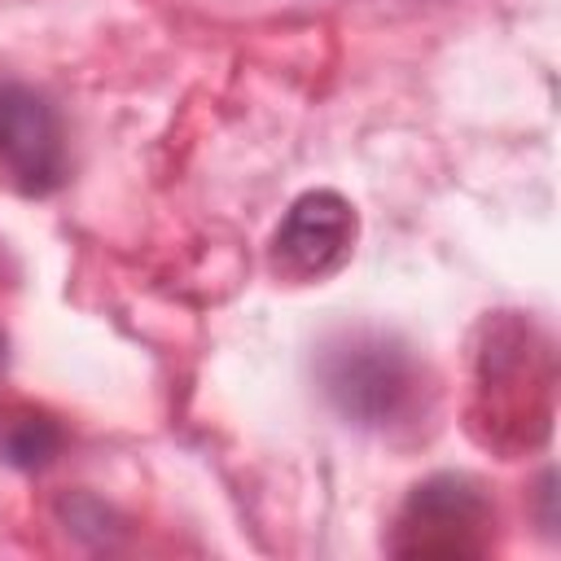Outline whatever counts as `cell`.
<instances>
[{"label": "cell", "mask_w": 561, "mask_h": 561, "mask_svg": "<svg viewBox=\"0 0 561 561\" xmlns=\"http://www.w3.org/2000/svg\"><path fill=\"white\" fill-rule=\"evenodd\" d=\"M473 430L495 451H522L552 430V342L517 316L486 320V346L478 351Z\"/></svg>", "instance_id": "6da1fadb"}, {"label": "cell", "mask_w": 561, "mask_h": 561, "mask_svg": "<svg viewBox=\"0 0 561 561\" xmlns=\"http://www.w3.org/2000/svg\"><path fill=\"white\" fill-rule=\"evenodd\" d=\"M491 500L456 473H438L421 486H412L390 552L399 557H478L491 543Z\"/></svg>", "instance_id": "3957f363"}, {"label": "cell", "mask_w": 561, "mask_h": 561, "mask_svg": "<svg viewBox=\"0 0 561 561\" xmlns=\"http://www.w3.org/2000/svg\"><path fill=\"white\" fill-rule=\"evenodd\" d=\"M0 171L26 197H48L70 175L61 114L31 83H0Z\"/></svg>", "instance_id": "5b68a950"}, {"label": "cell", "mask_w": 561, "mask_h": 561, "mask_svg": "<svg viewBox=\"0 0 561 561\" xmlns=\"http://www.w3.org/2000/svg\"><path fill=\"white\" fill-rule=\"evenodd\" d=\"M359 241V215L337 188H311L294 197L267 245V267L285 285H316L333 276Z\"/></svg>", "instance_id": "277c9868"}, {"label": "cell", "mask_w": 561, "mask_h": 561, "mask_svg": "<svg viewBox=\"0 0 561 561\" xmlns=\"http://www.w3.org/2000/svg\"><path fill=\"white\" fill-rule=\"evenodd\" d=\"M0 346H4V342H0ZM0 355H4V351H0Z\"/></svg>", "instance_id": "8992f818"}, {"label": "cell", "mask_w": 561, "mask_h": 561, "mask_svg": "<svg viewBox=\"0 0 561 561\" xmlns=\"http://www.w3.org/2000/svg\"><path fill=\"white\" fill-rule=\"evenodd\" d=\"M320 390L355 425L399 430L430 416V377L421 359L373 329L333 337L320 351Z\"/></svg>", "instance_id": "7a4b0ae2"}]
</instances>
